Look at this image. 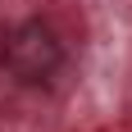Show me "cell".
I'll use <instances>...</instances> for the list:
<instances>
[{"instance_id":"cell-1","label":"cell","mask_w":132,"mask_h":132,"mask_svg":"<svg viewBox=\"0 0 132 132\" xmlns=\"http://www.w3.org/2000/svg\"><path fill=\"white\" fill-rule=\"evenodd\" d=\"M0 64L9 68V78H18V82H50L55 68L64 64V41L55 37L50 23L27 18V23H18L5 37Z\"/></svg>"}]
</instances>
